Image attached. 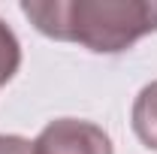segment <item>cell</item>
Listing matches in <instances>:
<instances>
[{
	"label": "cell",
	"mask_w": 157,
	"mask_h": 154,
	"mask_svg": "<svg viewBox=\"0 0 157 154\" xmlns=\"http://www.w3.org/2000/svg\"><path fill=\"white\" fill-rule=\"evenodd\" d=\"M39 33L100 55L130 48L157 30V0H45L21 3Z\"/></svg>",
	"instance_id": "1"
},
{
	"label": "cell",
	"mask_w": 157,
	"mask_h": 154,
	"mask_svg": "<svg viewBox=\"0 0 157 154\" xmlns=\"http://www.w3.org/2000/svg\"><path fill=\"white\" fill-rule=\"evenodd\" d=\"M33 154H112L109 133L78 118H58L33 142Z\"/></svg>",
	"instance_id": "2"
},
{
	"label": "cell",
	"mask_w": 157,
	"mask_h": 154,
	"mask_svg": "<svg viewBox=\"0 0 157 154\" xmlns=\"http://www.w3.org/2000/svg\"><path fill=\"white\" fill-rule=\"evenodd\" d=\"M133 130L145 148L157 151V82L145 85L133 103Z\"/></svg>",
	"instance_id": "3"
},
{
	"label": "cell",
	"mask_w": 157,
	"mask_h": 154,
	"mask_svg": "<svg viewBox=\"0 0 157 154\" xmlns=\"http://www.w3.org/2000/svg\"><path fill=\"white\" fill-rule=\"evenodd\" d=\"M21 67V45H18V37L12 33L9 24L0 21V85H6L9 79L18 73Z\"/></svg>",
	"instance_id": "4"
},
{
	"label": "cell",
	"mask_w": 157,
	"mask_h": 154,
	"mask_svg": "<svg viewBox=\"0 0 157 154\" xmlns=\"http://www.w3.org/2000/svg\"><path fill=\"white\" fill-rule=\"evenodd\" d=\"M0 154H33V142L24 136H0Z\"/></svg>",
	"instance_id": "5"
}]
</instances>
